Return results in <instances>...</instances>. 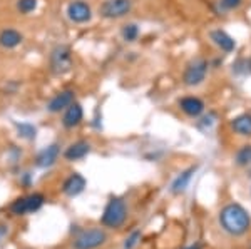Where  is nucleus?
Here are the masks:
<instances>
[{"label":"nucleus","mask_w":251,"mask_h":249,"mask_svg":"<svg viewBox=\"0 0 251 249\" xmlns=\"http://www.w3.org/2000/svg\"><path fill=\"white\" fill-rule=\"evenodd\" d=\"M220 226L229 236H243L251 227V216L241 204L229 203L220 211Z\"/></svg>","instance_id":"f257e3e1"},{"label":"nucleus","mask_w":251,"mask_h":249,"mask_svg":"<svg viewBox=\"0 0 251 249\" xmlns=\"http://www.w3.org/2000/svg\"><path fill=\"white\" fill-rule=\"evenodd\" d=\"M127 219V206H126V201L121 198H111L109 203L104 207V212L100 216V223L106 227L111 229H117L126 223Z\"/></svg>","instance_id":"f03ea898"},{"label":"nucleus","mask_w":251,"mask_h":249,"mask_svg":"<svg viewBox=\"0 0 251 249\" xmlns=\"http://www.w3.org/2000/svg\"><path fill=\"white\" fill-rule=\"evenodd\" d=\"M208 60L203 57H196L189 60L183 74V82L188 87H198L204 82L206 74H208Z\"/></svg>","instance_id":"7ed1b4c3"},{"label":"nucleus","mask_w":251,"mask_h":249,"mask_svg":"<svg viewBox=\"0 0 251 249\" xmlns=\"http://www.w3.org/2000/svg\"><path fill=\"white\" fill-rule=\"evenodd\" d=\"M46 203V198L39 192L30 196H25V198H19L17 201H14L10 206V212L15 216H24V214H29V212H35L39 211L40 207L44 206Z\"/></svg>","instance_id":"20e7f679"},{"label":"nucleus","mask_w":251,"mask_h":249,"mask_svg":"<svg viewBox=\"0 0 251 249\" xmlns=\"http://www.w3.org/2000/svg\"><path fill=\"white\" fill-rule=\"evenodd\" d=\"M106 241L107 234L102 229H87L74 239V249H97L106 244Z\"/></svg>","instance_id":"39448f33"},{"label":"nucleus","mask_w":251,"mask_h":249,"mask_svg":"<svg viewBox=\"0 0 251 249\" xmlns=\"http://www.w3.org/2000/svg\"><path fill=\"white\" fill-rule=\"evenodd\" d=\"M132 0H106L100 5L99 14L104 19H123L131 12Z\"/></svg>","instance_id":"423d86ee"},{"label":"nucleus","mask_w":251,"mask_h":249,"mask_svg":"<svg viewBox=\"0 0 251 249\" xmlns=\"http://www.w3.org/2000/svg\"><path fill=\"white\" fill-rule=\"evenodd\" d=\"M67 17L74 23H86L92 19V10L82 0H74L67 5Z\"/></svg>","instance_id":"0eeeda50"},{"label":"nucleus","mask_w":251,"mask_h":249,"mask_svg":"<svg viewBox=\"0 0 251 249\" xmlns=\"http://www.w3.org/2000/svg\"><path fill=\"white\" fill-rule=\"evenodd\" d=\"M50 62H52V69H54L57 74H64L71 69L72 66V55H71V50L67 47L60 45V47H55L54 52H52V57H50Z\"/></svg>","instance_id":"6e6552de"},{"label":"nucleus","mask_w":251,"mask_h":249,"mask_svg":"<svg viewBox=\"0 0 251 249\" xmlns=\"http://www.w3.org/2000/svg\"><path fill=\"white\" fill-rule=\"evenodd\" d=\"M179 109L183 111L188 117L196 119L204 112L206 106H204L203 100L200 97H196V95H186V97L179 99Z\"/></svg>","instance_id":"1a4fd4ad"},{"label":"nucleus","mask_w":251,"mask_h":249,"mask_svg":"<svg viewBox=\"0 0 251 249\" xmlns=\"http://www.w3.org/2000/svg\"><path fill=\"white\" fill-rule=\"evenodd\" d=\"M86 179H84V176H80L79 172H72L69 178L64 181L62 184V192L69 198H75V196H79L80 192L86 189Z\"/></svg>","instance_id":"9d476101"},{"label":"nucleus","mask_w":251,"mask_h":249,"mask_svg":"<svg viewBox=\"0 0 251 249\" xmlns=\"http://www.w3.org/2000/svg\"><path fill=\"white\" fill-rule=\"evenodd\" d=\"M74 102V92L72 91H60L57 94L54 95L47 104V111L55 114V112H60V111H66L71 104Z\"/></svg>","instance_id":"9b49d317"},{"label":"nucleus","mask_w":251,"mask_h":249,"mask_svg":"<svg viewBox=\"0 0 251 249\" xmlns=\"http://www.w3.org/2000/svg\"><path fill=\"white\" fill-rule=\"evenodd\" d=\"M82 117H84L82 106H80L79 102H72L66 109V112H64L62 126L66 127V129H74V127H77L79 124L82 122Z\"/></svg>","instance_id":"f8f14e48"},{"label":"nucleus","mask_w":251,"mask_h":249,"mask_svg":"<svg viewBox=\"0 0 251 249\" xmlns=\"http://www.w3.org/2000/svg\"><path fill=\"white\" fill-rule=\"evenodd\" d=\"M209 37H211L214 45L223 52H233L234 47H236V40H234L228 32H225L221 29L213 30L211 34H209Z\"/></svg>","instance_id":"ddd939ff"},{"label":"nucleus","mask_w":251,"mask_h":249,"mask_svg":"<svg viewBox=\"0 0 251 249\" xmlns=\"http://www.w3.org/2000/svg\"><path fill=\"white\" fill-rule=\"evenodd\" d=\"M89 152H91V144L86 142V140H77V142L71 144L67 147L66 152H64V158L67 160H79L86 158Z\"/></svg>","instance_id":"4468645a"},{"label":"nucleus","mask_w":251,"mask_h":249,"mask_svg":"<svg viewBox=\"0 0 251 249\" xmlns=\"http://www.w3.org/2000/svg\"><path fill=\"white\" fill-rule=\"evenodd\" d=\"M59 146L57 144H52V146L46 147V149H42L39 152L37 159H35V164H37L39 167H50L55 164V160L59 158Z\"/></svg>","instance_id":"2eb2a0df"},{"label":"nucleus","mask_w":251,"mask_h":249,"mask_svg":"<svg viewBox=\"0 0 251 249\" xmlns=\"http://www.w3.org/2000/svg\"><path fill=\"white\" fill-rule=\"evenodd\" d=\"M194 172H196V166H193V167H189V169L183 171L176 179L173 181V184H171V192H173V194H181V192H184L186 189H188V186H189V182H191Z\"/></svg>","instance_id":"dca6fc26"},{"label":"nucleus","mask_w":251,"mask_h":249,"mask_svg":"<svg viewBox=\"0 0 251 249\" xmlns=\"http://www.w3.org/2000/svg\"><path fill=\"white\" fill-rule=\"evenodd\" d=\"M231 129L238 136L251 137V114H240L231 120Z\"/></svg>","instance_id":"f3484780"},{"label":"nucleus","mask_w":251,"mask_h":249,"mask_svg":"<svg viewBox=\"0 0 251 249\" xmlns=\"http://www.w3.org/2000/svg\"><path fill=\"white\" fill-rule=\"evenodd\" d=\"M22 34L15 29H3L0 32V45L3 49H15L22 44Z\"/></svg>","instance_id":"a211bd4d"},{"label":"nucleus","mask_w":251,"mask_h":249,"mask_svg":"<svg viewBox=\"0 0 251 249\" xmlns=\"http://www.w3.org/2000/svg\"><path fill=\"white\" fill-rule=\"evenodd\" d=\"M234 162H236V166H240V167H246L248 164H251V146L250 144L240 147V151H238L236 156H234Z\"/></svg>","instance_id":"6ab92c4d"},{"label":"nucleus","mask_w":251,"mask_h":249,"mask_svg":"<svg viewBox=\"0 0 251 249\" xmlns=\"http://www.w3.org/2000/svg\"><path fill=\"white\" fill-rule=\"evenodd\" d=\"M121 35H123V39L126 42H134V40L139 37V27H137L136 23H127V25L123 27Z\"/></svg>","instance_id":"aec40b11"},{"label":"nucleus","mask_w":251,"mask_h":249,"mask_svg":"<svg viewBox=\"0 0 251 249\" xmlns=\"http://www.w3.org/2000/svg\"><path fill=\"white\" fill-rule=\"evenodd\" d=\"M17 132L20 137L24 139H34L35 134H37V129H35V126H32L29 122H22V124H17Z\"/></svg>","instance_id":"412c9836"},{"label":"nucleus","mask_w":251,"mask_h":249,"mask_svg":"<svg viewBox=\"0 0 251 249\" xmlns=\"http://www.w3.org/2000/svg\"><path fill=\"white\" fill-rule=\"evenodd\" d=\"M37 9V0H17V10L20 14H30Z\"/></svg>","instance_id":"4be33fe9"},{"label":"nucleus","mask_w":251,"mask_h":249,"mask_svg":"<svg viewBox=\"0 0 251 249\" xmlns=\"http://www.w3.org/2000/svg\"><path fill=\"white\" fill-rule=\"evenodd\" d=\"M141 238H143V236H141V231H132L124 241V249H134L137 244H139Z\"/></svg>","instance_id":"5701e85b"},{"label":"nucleus","mask_w":251,"mask_h":249,"mask_svg":"<svg viewBox=\"0 0 251 249\" xmlns=\"http://www.w3.org/2000/svg\"><path fill=\"white\" fill-rule=\"evenodd\" d=\"M233 72L234 74H248V59H240L233 64Z\"/></svg>","instance_id":"b1692460"},{"label":"nucleus","mask_w":251,"mask_h":249,"mask_svg":"<svg viewBox=\"0 0 251 249\" xmlns=\"http://www.w3.org/2000/svg\"><path fill=\"white\" fill-rule=\"evenodd\" d=\"M243 0H220V7L223 10H236L240 9Z\"/></svg>","instance_id":"393cba45"},{"label":"nucleus","mask_w":251,"mask_h":249,"mask_svg":"<svg viewBox=\"0 0 251 249\" xmlns=\"http://www.w3.org/2000/svg\"><path fill=\"white\" fill-rule=\"evenodd\" d=\"M183 249H204V246L201 243H194V244H191V246H186Z\"/></svg>","instance_id":"a878e982"},{"label":"nucleus","mask_w":251,"mask_h":249,"mask_svg":"<svg viewBox=\"0 0 251 249\" xmlns=\"http://www.w3.org/2000/svg\"><path fill=\"white\" fill-rule=\"evenodd\" d=\"M5 234H7V227L5 226H0V238H3Z\"/></svg>","instance_id":"bb28decb"},{"label":"nucleus","mask_w":251,"mask_h":249,"mask_svg":"<svg viewBox=\"0 0 251 249\" xmlns=\"http://www.w3.org/2000/svg\"><path fill=\"white\" fill-rule=\"evenodd\" d=\"M250 249H251V244H250Z\"/></svg>","instance_id":"cd10ccee"}]
</instances>
